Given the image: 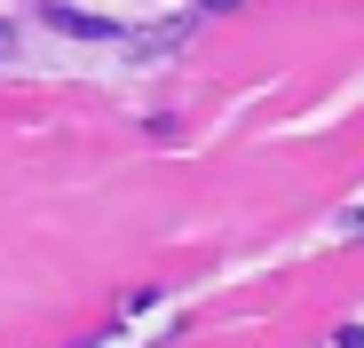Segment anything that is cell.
<instances>
[{
	"label": "cell",
	"mask_w": 364,
	"mask_h": 348,
	"mask_svg": "<svg viewBox=\"0 0 364 348\" xmlns=\"http://www.w3.org/2000/svg\"><path fill=\"white\" fill-rule=\"evenodd\" d=\"M48 24H55V32H87V40H103V32H111L103 16H80V9H48Z\"/></svg>",
	"instance_id": "obj_1"
},
{
	"label": "cell",
	"mask_w": 364,
	"mask_h": 348,
	"mask_svg": "<svg viewBox=\"0 0 364 348\" xmlns=\"http://www.w3.org/2000/svg\"><path fill=\"white\" fill-rule=\"evenodd\" d=\"M333 348H364V325H341V332H333Z\"/></svg>",
	"instance_id": "obj_2"
},
{
	"label": "cell",
	"mask_w": 364,
	"mask_h": 348,
	"mask_svg": "<svg viewBox=\"0 0 364 348\" xmlns=\"http://www.w3.org/2000/svg\"><path fill=\"white\" fill-rule=\"evenodd\" d=\"M214 9H237V0H206V16H214Z\"/></svg>",
	"instance_id": "obj_5"
},
{
	"label": "cell",
	"mask_w": 364,
	"mask_h": 348,
	"mask_svg": "<svg viewBox=\"0 0 364 348\" xmlns=\"http://www.w3.org/2000/svg\"><path fill=\"white\" fill-rule=\"evenodd\" d=\"M9 55H16V24H9V16H0V64H9Z\"/></svg>",
	"instance_id": "obj_3"
},
{
	"label": "cell",
	"mask_w": 364,
	"mask_h": 348,
	"mask_svg": "<svg viewBox=\"0 0 364 348\" xmlns=\"http://www.w3.org/2000/svg\"><path fill=\"white\" fill-rule=\"evenodd\" d=\"M341 238H364V214H341Z\"/></svg>",
	"instance_id": "obj_4"
}]
</instances>
